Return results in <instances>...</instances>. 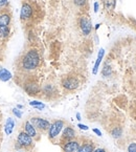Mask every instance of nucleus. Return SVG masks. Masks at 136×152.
Listing matches in <instances>:
<instances>
[{
    "mask_svg": "<svg viewBox=\"0 0 136 152\" xmlns=\"http://www.w3.org/2000/svg\"><path fill=\"white\" fill-rule=\"evenodd\" d=\"M40 63V55L36 49H29L22 59V67L24 70H33Z\"/></svg>",
    "mask_w": 136,
    "mask_h": 152,
    "instance_id": "nucleus-1",
    "label": "nucleus"
},
{
    "mask_svg": "<svg viewBox=\"0 0 136 152\" xmlns=\"http://www.w3.org/2000/svg\"><path fill=\"white\" fill-rule=\"evenodd\" d=\"M17 143H18L23 149H29V148L33 145V137H29L25 131H21V132H19L18 137H17Z\"/></svg>",
    "mask_w": 136,
    "mask_h": 152,
    "instance_id": "nucleus-2",
    "label": "nucleus"
},
{
    "mask_svg": "<svg viewBox=\"0 0 136 152\" xmlns=\"http://www.w3.org/2000/svg\"><path fill=\"white\" fill-rule=\"evenodd\" d=\"M65 123L64 121H61V120H58V121H55L52 124H50V127L48 129V137L50 140H54L58 137L60 132L62 131L63 127H64Z\"/></svg>",
    "mask_w": 136,
    "mask_h": 152,
    "instance_id": "nucleus-3",
    "label": "nucleus"
},
{
    "mask_svg": "<svg viewBox=\"0 0 136 152\" xmlns=\"http://www.w3.org/2000/svg\"><path fill=\"white\" fill-rule=\"evenodd\" d=\"M29 122L33 124V127L36 128V129H39V130H41V131H46V130H48L49 127H50L49 121H47V120H45V119H42V118H38V116L31 118Z\"/></svg>",
    "mask_w": 136,
    "mask_h": 152,
    "instance_id": "nucleus-4",
    "label": "nucleus"
},
{
    "mask_svg": "<svg viewBox=\"0 0 136 152\" xmlns=\"http://www.w3.org/2000/svg\"><path fill=\"white\" fill-rule=\"evenodd\" d=\"M80 85V82L76 78L74 77H68V78H65L62 81V86L64 88H66L67 90H74L79 87Z\"/></svg>",
    "mask_w": 136,
    "mask_h": 152,
    "instance_id": "nucleus-5",
    "label": "nucleus"
},
{
    "mask_svg": "<svg viewBox=\"0 0 136 152\" xmlns=\"http://www.w3.org/2000/svg\"><path fill=\"white\" fill-rule=\"evenodd\" d=\"M80 27H81V31L82 33L84 34L85 36H87L91 33V29H92V25H91V21L89 20L88 17L86 16H83L81 17L80 19Z\"/></svg>",
    "mask_w": 136,
    "mask_h": 152,
    "instance_id": "nucleus-6",
    "label": "nucleus"
},
{
    "mask_svg": "<svg viewBox=\"0 0 136 152\" xmlns=\"http://www.w3.org/2000/svg\"><path fill=\"white\" fill-rule=\"evenodd\" d=\"M33 15V7L28 3H23L20 11V18L22 20H27Z\"/></svg>",
    "mask_w": 136,
    "mask_h": 152,
    "instance_id": "nucleus-7",
    "label": "nucleus"
},
{
    "mask_svg": "<svg viewBox=\"0 0 136 152\" xmlns=\"http://www.w3.org/2000/svg\"><path fill=\"white\" fill-rule=\"evenodd\" d=\"M79 146H80V143H79L78 141L71 140V141H68L65 143V145L63 146V151L64 152H76Z\"/></svg>",
    "mask_w": 136,
    "mask_h": 152,
    "instance_id": "nucleus-8",
    "label": "nucleus"
},
{
    "mask_svg": "<svg viewBox=\"0 0 136 152\" xmlns=\"http://www.w3.org/2000/svg\"><path fill=\"white\" fill-rule=\"evenodd\" d=\"M24 89L28 94L35 96V94H37L39 92L40 88H39V85L36 82H28L24 85Z\"/></svg>",
    "mask_w": 136,
    "mask_h": 152,
    "instance_id": "nucleus-9",
    "label": "nucleus"
},
{
    "mask_svg": "<svg viewBox=\"0 0 136 152\" xmlns=\"http://www.w3.org/2000/svg\"><path fill=\"white\" fill-rule=\"evenodd\" d=\"M76 137V131L72 127L70 126H67V127L64 128L63 130V135H62V140H66L67 142L71 141Z\"/></svg>",
    "mask_w": 136,
    "mask_h": 152,
    "instance_id": "nucleus-10",
    "label": "nucleus"
},
{
    "mask_svg": "<svg viewBox=\"0 0 136 152\" xmlns=\"http://www.w3.org/2000/svg\"><path fill=\"white\" fill-rule=\"evenodd\" d=\"M15 121H14L12 118H7V121H5L4 124V133L5 135H11L13 133L14 129H15Z\"/></svg>",
    "mask_w": 136,
    "mask_h": 152,
    "instance_id": "nucleus-11",
    "label": "nucleus"
},
{
    "mask_svg": "<svg viewBox=\"0 0 136 152\" xmlns=\"http://www.w3.org/2000/svg\"><path fill=\"white\" fill-rule=\"evenodd\" d=\"M24 131L28 134L29 137H33H33H36L37 134H38V133H37V129L33 127V125L29 121H26L24 123Z\"/></svg>",
    "mask_w": 136,
    "mask_h": 152,
    "instance_id": "nucleus-12",
    "label": "nucleus"
},
{
    "mask_svg": "<svg viewBox=\"0 0 136 152\" xmlns=\"http://www.w3.org/2000/svg\"><path fill=\"white\" fill-rule=\"evenodd\" d=\"M94 150V145L90 142H86L83 145L79 146L76 152H93Z\"/></svg>",
    "mask_w": 136,
    "mask_h": 152,
    "instance_id": "nucleus-13",
    "label": "nucleus"
},
{
    "mask_svg": "<svg viewBox=\"0 0 136 152\" xmlns=\"http://www.w3.org/2000/svg\"><path fill=\"white\" fill-rule=\"evenodd\" d=\"M104 55H105V49H104V48H100V52H98L97 59H96V62H95V64H94V67H93V75H96V74H97L98 67H100V62H102V60H103Z\"/></svg>",
    "mask_w": 136,
    "mask_h": 152,
    "instance_id": "nucleus-14",
    "label": "nucleus"
},
{
    "mask_svg": "<svg viewBox=\"0 0 136 152\" xmlns=\"http://www.w3.org/2000/svg\"><path fill=\"white\" fill-rule=\"evenodd\" d=\"M12 74L7 69V68H3V67H0V81L2 82H7L12 79Z\"/></svg>",
    "mask_w": 136,
    "mask_h": 152,
    "instance_id": "nucleus-15",
    "label": "nucleus"
},
{
    "mask_svg": "<svg viewBox=\"0 0 136 152\" xmlns=\"http://www.w3.org/2000/svg\"><path fill=\"white\" fill-rule=\"evenodd\" d=\"M9 22H11V16L9 14L0 15V25L1 26H9Z\"/></svg>",
    "mask_w": 136,
    "mask_h": 152,
    "instance_id": "nucleus-16",
    "label": "nucleus"
},
{
    "mask_svg": "<svg viewBox=\"0 0 136 152\" xmlns=\"http://www.w3.org/2000/svg\"><path fill=\"white\" fill-rule=\"evenodd\" d=\"M115 0H104V7L107 11H113L115 7Z\"/></svg>",
    "mask_w": 136,
    "mask_h": 152,
    "instance_id": "nucleus-17",
    "label": "nucleus"
},
{
    "mask_svg": "<svg viewBox=\"0 0 136 152\" xmlns=\"http://www.w3.org/2000/svg\"><path fill=\"white\" fill-rule=\"evenodd\" d=\"M29 105L38 110H42L45 108V105L42 102H40V101H31V102H29Z\"/></svg>",
    "mask_w": 136,
    "mask_h": 152,
    "instance_id": "nucleus-18",
    "label": "nucleus"
},
{
    "mask_svg": "<svg viewBox=\"0 0 136 152\" xmlns=\"http://www.w3.org/2000/svg\"><path fill=\"white\" fill-rule=\"evenodd\" d=\"M9 31H11V29L9 26H1L0 25V38H7L9 35Z\"/></svg>",
    "mask_w": 136,
    "mask_h": 152,
    "instance_id": "nucleus-19",
    "label": "nucleus"
},
{
    "mask_svg": "<svg viewBox=\"0 0 136 152\" xmlns=\"http://www.w3.org/2000/svg\"><path fill=\"white\" fill-rule=\"evenodd\" d=\"M121 134H123V130H121V127L114 128V129L111 131V135H112V137H114V139H119V137H121Z\"/></svg>",
    "mask_w": 136,
    "mask_h": 152,
    "instance_id": "nucleus-20",
    "label": "nucleus"
},
{
    "mask_svg": "<svg viewBox=\"0 0 136 152\" xmlns=\"http://www.w3.org/2000/svg\"><path fill=\"white\" fill-rule=\"evenodd\" d=\"M102 74H103L104 77H109L110 75L112 74V69L110 68L109 66H105V67H104L103 72H102Z\"/></svg>",
    "mask_w": 136,
    "mask_h": 152,
    "instance_id": "nucleus-21",
    "label": "nucleus"
},
{
    "mask_svg": "<svg viewBox=\"0 0 136 152\" xmlns=\"http://www.w3.org/2000/svg\"><path fill=\"white\" fill-rule=\"evenodd\" d=\"M13 114L14 115H16V118H18V119H21V116H22V112H21L20 109H18V108H13Z\"/></svg>",
    "mask_w": 136,
    "mask_h": 152,
    "instance_id": "nucleus-22",
    "label": "nucleus"
},
{
    "mask_svg": "<svg viewBox=\"0 0 136 152\" xmlns=\"http://www.w3.org/2000/svg\"><path fill=\"white\" fill-rule=\"evenodd\" d=\"M74 4L76 5V7H84L85 4H86V2H87V0H73Z\"/></svg>",
    "mask_w": 136,
    "mask_h": 152,
    "instance_id": "nucleus-23",
    "label": "nucleus"
},
{
    "mask_svg": "<svg viewBox=\"0 0 136 152\" xmlns=\"http://www.w3.org/2000/svg\"><path fill=\"white\" fill-rule=\"evenodd\" d=\"M43 90L45 94H52V92H54V87H52V85H45Z\"/></svg>",
    "mask_w": 136,
    "mask_h": 152,
    "instance_id": "nucleus-24",
    "label": "nucleus"
},
{
    "mask_svg": "<svg viewBox=\"0 0 136 152\" xmlns=\"http://www.w3.org/2000/svg\"><path fill=\"white\" fill-rule=\"evenodd\" d=\"M128 152H136V143H132L128 147Z\"/></svg>",
    "mask_w": 136,
    "mask_h": 152,
    "instance_id": "nucleus-25",
    "label": "nucleus"
},
{
    "mask_svg": "<svg viewBox=\"0 0 136 152\" xmlns=\"http://www.w3.org/2000/svg\"><path fill=\"white\" fill-rule=\"evenodd\" d=\"M9 4V0H0V7H5Z\"/></svg>",
    "mask_w": 136,
    "mask_h": 152,
    "instance_id": "nucleus-26",
    "label": "nucleus"
},
{
    "mask_svg": "<svg viewBox=\"0 0 136 152\" xmlns=\"http://www.w3.org/2000/svg\"><path fill=\"white\" fill-rule=\"evenodd\" d=\"M78 127L80 128L81 130H85V131H87V130L89 129V127H88V126H86V125H84V124H79Z\"/></svg>",
    "mask_w": 136,
    "mask_h": 152,
    "instance_id": "nucleus-27",
    "label": "nucleus"
},
{
    "mask_svg": "<svg viewBox=\"0 0 136 152\" xmlns=\"http://www.w3.org/2000/svg\"><path fill=\"white\" fill-rule=\"evenodd\" d=\"M93 132L96 134V135H98V137H102V132H100L97 128H93Z\"/></svg>",
    "mask_w": 136,
    "mask_h": 152,
    "instance_id": "nucleus-28",
    "label": "nucleus"
},
{
    "mask_svg": "<svg viewBox=\"0 0 136 152\" xmlns=\"http://www.w3.org/2000/svg\"><path fill=\"white\" fill-rule=\"evenodd\" d=\"M93 152H106V150L104 148H96L93 150Z\"/></svg>",
    "mask_w": 136,
    "mask_h": 152,
    "instance_id": "nucleus-29",
    "label": "nucleus"
},
{
    "mask_svg": "<svg viewBox=\"0 0 136 152\" xmlns=\"http://www.w3.org/2000/svg\"><path fill=\"white\" fill-rule=\"evenodd\" d=\"M97 11H98V2H95L94 3V12L97 13Z\"/></svg>",
    "mask_w": 136,
    "mask_h": 152,
    "instance_id": "nucleus-30",
    "label": "nucleus"
},
{
    "mask_svg": "<svg viewBox=\"0 0 136 152\" xmlns=\"http://www.w3.org/2000/svg\"><path fill=\"white\" fill-rule=\"evenodd\" d=\"M17 108H18V109H23V105H20V104H18V105H17Z\"/></svg>",
    "mask_w": 136,
    "mask_h": 152,
    "instance_id": "nucleus-31",
    "label": "nucleus"
},
{
    "mask_svg": "<svg viewBox=\"0 0 136 152\" xmlns=\"http://www.w3.org/2000/svg\"><path fill=\"white\" fill-rule=\"evenodd\" d=\"M76 119H78L79 121H81V114L80 113H76Z\"/></svg>",
    "mask_w": 136,
    "mask_h": 152,
    "instance_id": "nucleus-32",
    "label": "nucleus"
},
{
    "mask_svg": "<svg viewBox=\"0 0 136 152\" xmlns=\"http://www.w3.org/2000/svg\"><path fill=\"white\" fill-rule=\"evenodd\" d=\"M100 24H97V25H96V26H95V29H97L98 27H100Z\"/></svg>",
    "mask_w": 136,
    "mask_h": 152,
    "instance_id": "nucleus-33",
    "label": "nucleus"
},
{
    "mask_svg": "<svg viewBox=\"0 0 136 152\" xmlns=\"http://www.w3.org/2000/svg\"><path fill=\"white\" fill-rule=\"evenodd\" d=\"M16 152H24V151H23V150H17Z\"/></svg>",
    "mask_w": 136,
    "mask_h": 152,
    "instance_id": "nucleus-34",
    "label": "nucleus"
}]
</instances>
